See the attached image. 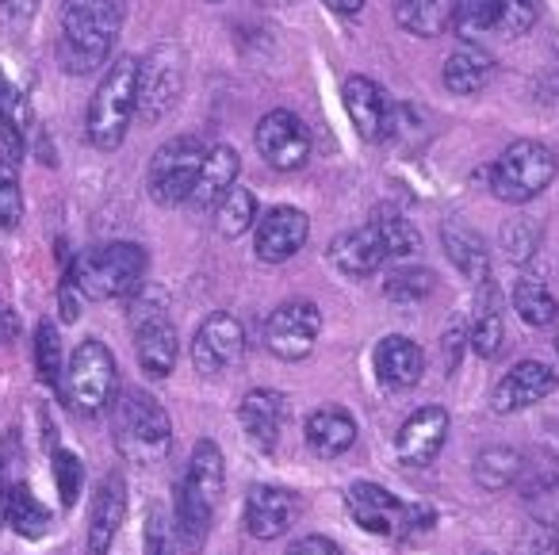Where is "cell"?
<instances>
[{
    "label": "cell",
    "mask_w": 559,
    "mask_h": 555,
    "mask_svg": "<svg viewBox=\"0 0 559 555\" xmlns=\"http://www.w3.org/2000/svg\"><path fill=\"white\" fill-rule=\"evenodd\" d=\"M368 226L380 234L388 257H414L421 249V238L411 226V219H406L403 211L391 208V203H380V208L372 211V219H368Z\"/></svg>",
    "instance_id": "cell-30"
},
{
    "label": "cell",
    "mask_w": 559,
    "mask_h": 555,
    "mask_svg": "<svg viewBox=\"0 0 559 555\" xmlns=\"http://www.w3.org/2000/svg\"><path fill=\"white\" fill-rule=\"evenodd\" d=\"M116 356L104 345L100 338H85L70 356V368H66V399L78 414L96 417L116 402Z\"/></svg>",
    "instance_id": "cell-6"
},
{
    "label": "cell",
    "mask_w": 559,
    "mask_h": 555,
    "mask_svg": "<svg viewBox=\"0 0 559 555\" xmlns=\"http://www.w3.org/2000/svg\"><path fill=\"white\" fill-rule=\"evenodd\" d=\"M207 4H223V0H207Z\"/></svg>",
    "instance_id": "cell-52"
},
{
    "label": "cell",
    "mask_w": 559,
    "mask_h": 555,
    "mask_svg": "<svg viewBox=\"0 0 559 555\" xmlns=\"http://www.w3.org/2000/svg\"><path fill=\"white\" fill-rule=\"evenodd\" d=\"M304 437L311 445V452L334 460V456L349 452L357 445V422H353V414L345 406H319L307 417Z\"/></svg>",
    "instance_id": "cell-24"
},
{
    "label": "cell",
    "mask_w": 559,
    "mask_h": 555,
    "mask_svg": "<svg viewBox=\"0 0 559 555\" xmlns=\"http://www.w3.org/2000/svg\"><path fill=\"white\" fill-rule=\"evenodd\" d=\"M513 555H559V524L556 521H528L518 532Z\"/></svg>",
    "instance_id": "cell-42"
},
{
    "label": "cell",
    "mask_w": 559,
    "mask_h": 555,
    "mask_svg": "<svg viewBox=\"0 0 559 555\" xmlns=\"http://www.w3.org/2000/svg\"><path fill=\"white\" fill-rule=\"evenodd\" d=\"M246 361V330L234 315H211L192 338V364L200 376H223Z\"/></svg>",
    "instance_id": "cell-13"
},
{
    "label": "cell",
    "mask_w": 559,
    "mask_h": 555,
    "mask_svg": "<svg viewBox=\"0 0 559 555\" xmlns=\"http://www.w3.org/2000/svg\"><path fill=\"white\" fill-rule=\"evenodd\" d=\"M123 12L116 0H62L58 62L70 73H93L111 58Z\"/></svg>",
    "instance_id": "cell-1"
},
{
    "label": "cell",
    "mask_w": 559,
    "mask_h": 555,
    "mask_svg": "<svg viewBox=\"0 0 559 555\" xmlns=\"http://www.w3.org/2000/svg\"><path fill=\"white\" fill-rule=\"evenodd\" d=\"M150 253L139 241H104L93 246L73 261V280H78L81 295L93 303L123 299L134 295L146 280Z\"/></svg>",
    "instance_id": "cell-4"
},
{
    "label": "cell",
    "mask_w": 559,
    "mask_h": 555,
    "mask_svg": "<svg viewBox=\"0 0 559 555\" xmlns=\"http://www.w3.org/2000/svg\"><path fill=\"white\" fill-rule=\"evenodd\" d=\"M180 552V540L173 521L165 517V509H150V521H146V555H177Z\"/></svg>",
    "instance_id": "cell-45"
},
{
    "label": "cell",
    "mask_w": 559,
    "mask_h": 555,
    "mask_svg": "<svg viewBox=\"0 0 559 555\" xmlns=\"http://www.w3.org/2000/svg\"><path fill=\"white\" fill-rule=\"evenodd\" d=\"M388 261V249H383L380 234L372 226H357V231H345L330 241V264L342 272L345 280H365L372 272L383 269Z\"/></svg>",
    "instance_id": "cell-20"
},
{
    "label": "cell",
    "mask_w": 559,
    "mask_h": 555,
    "mask_svg": "<svg viewBox=\"0 0 559 555\" xmlns=\"http://www.w3.org/2000/svg\"><path fill=\"white\" fill-rule=\"evenodd\" d=\"M123 517H127V483L119 471H108L93 494V509H88L85 555H111V544H116Z\"/></svg>",
    "instance_id": "cell-18"
},
{
    "label": "cell",
    "mask_w": 559,
    "mask_h": 555,
    "mask_svg": "<svg viewBox=\"0 0 559 555\" xmlns=\"http://www.w3.org/2000/svg\"><path fill=\"white\" fill-rule=\"evenodd\" d=\"M238 422L246 429V437L253 440V448L272 452L280 440V425H284V394L276 391H249L238 406Z\"/></svg>",
    "instance_id": "cell-23"
},
{
    "label": "cell",
    "mask_w": 559,
    "mask_h": 555,
    "mask_svg": "<svg viewBox=\"0 0 559 555\" xmlns=\"http://www.w3.org/2000/svg\"><path fill=\"white\" fill-rule=\"evenodd\" d=\"M556 353H559V338H556Z\"/></svg>",
    "instance_id": "cell-53"
},
{
    "label": "cell",
    "mask_w": 559,
    "mask_h": 555,
    "mask_svg": "<svg viewBox=\"0 0 559 555\" xmlns=\"http://www.w3.org/2000/svg\"><path fill=\"white\" fill-rule=\"evenodd\" d=\"M521 463L525 456L510 445H490L475 456V483L487 486V491H506V486L518 483L521 475Z\"/></svg>",
    "instance_id": "cell-32"
},
{
    "label": "cell",
    "mask_w": 559,
    "mask_h": 555,
    "mask_svg": "<svg viewBox=\"0 0 559 555\" xmlns=\"http://www.w3.org/2000/svg\"><path fill=\"white\" fill-rule=\"evenodd\" d=\"M372 368H376V379H380L388 391H406L421 379L426 371V356H421L418 341L403 338V333H391L376 345L372 353Z\"/></svg>",
    "instance_id": "cell-21"
},
{
    "label": "cell",
    "mask_w": 559,
    "mask_h": 555,
    "mask_svg": "<svg viewBox=\"0 0 559 555\" xmlns=\"http://www.w3.org/2000/svg\"><path fill=\"white\" fill-rule=\"evenodd\" d=\"M536 241H540V226L528 223V219H513L502 231V249L510 261H528L536 253Z\"/></svg>",
    "instance_id": "cell-43"
},
{
    "label": "cell",
    "mask_w": 559,
    "mask_h": 555,
    "mask_svg": "<svg viewBox=\"0 0 559 555\" xmlns=\"http://www.w3.org/2000/svg\"><path fill=\"white\" fill-rule=\"evenodd\" d=\"M288 555H342V547L334 544L330 536H304V540H296V544L288 547Z\"/></svg>",
    "instance_id": "cell-47"
},
{
    "label": "cell",
    "mask_w": 559,
    "mask_h": 555,
    "mask_svg": "<svg viewBox=\"0 0 559 555\" xmlns=\"http://www.w3.org/2000/svg\"><path fill=\"white\" fill-rule=\"evenodd\" d=\"M556 154L544 142L521 139L506 146V154L490 165V192L506 203H528L556 180Z\"/></svg>",
    "instance_id": "cell-7"
},
{
    "label": "cell",
    "mask_w": 559,
    "mask_h": 555,
    "mask_svg": "<svg viewBox=\"0 0 559 555\" xmlns=\"http://www.w3.org/2000/svg\"><path fill=\"white\" fill-rule=\"evenodd\" d=\"M433 287H437V276L429 269H395L388 276V284H383V295L411 307V303L429 299V295H433Z\"/></svg>",
    "instance_id": "cell-38"
},
{
    "label": "cell",
    "mask_w": 559,
    "mask_h": 555,
    "mask_svg": "<svg viewBox=\"0 0 559 555\" xmlns=\"http://www.w3.org/2000/svg\"><path fill=\"white\" fill-rule=\"evenodd\" d=\"M20 333V322H16V315H12L9 307H0V345H9L12 338Z\"/></svg>",
    "instance_id": "cell-48"
},
{
    "label": "cell",
    "mask_w": 559,
    "mask_h": 555,
    "mask_svg": "<svg viewBox=\"0 0 559 555\" xmlns=\"http://www.w3.org/2000/svg\"><path fill=\"white\" fill-rule=\"evenodd\" d=\"M4 93H9V81H4V73H0V104H4Z\"/></svg>",
    "instance_id": "cell-51"
},
{
    "label": "cell",
    "mask_w": 559,
    "mask_h": 555,
    "mask_svg": "<svg viewBox=\"0 0 559 555\" xmlns=\"http://www.w3.org/2000/svg\"><path fill=\"white\" fill-rule=\"evenodd\" d=\"M9 524L24 540H39L50 532V509L43 506L24 483H12L9 486Z\"/></svg>",
    "instance_id": "cell-34"
},
{
    "label": "cell",
    "mask_w": 559,
    "mask_h": 555,
    "mask_svg": "<svg viewBox=\"0 0 559 555\" xmlns=\"http://www.w3.org/2000/svg\"><path fill=\"white\" fill-rule=\"evenodd\" d=\"M203 157H207V146H203L195 134H180V139L165 142V146L150 157V173H146L150 200L162 203V208H180V203L192 200Z\"/></svg>",
    "instance_id": "cell-9"
},
{
    "label": "cell",
    "mask_w": 559,
    "mask_h": 555,
    "mask_svg": "<svg viewBox=\"0 0 559 555\" xmlns=\"http://www.w3.org/2000/svg\"><path fill=\"white\" fill-rule=\"evenodd\" d=\"M185 93V50L177 43H162L146 58H139V123L154 127L177 108Z\"/></svg>",
    "instance_id": "cell-10"
},
{
    "label": "cell",
    "mask_w": 559,
    "mask_h": 555,
    "mask_svg": "<svg viewBox=\"0 0 559 555\" xmlns=\"http://www.w3.org/2000/svg\"><path fill=\"white\" fill-rule=\"evenodd\" d=\"M345 111H349V123L357 127V134L365 142H380L391 134L395 123V108H391V96L376 85L372 78H349L342 88Z\"/></svg>",
    "instance_id": "cell-19"
},
{
    "label": "cell",
    "mask_w": 559,
    "mask_h": 555,
    "mask_svg": "<svg viewBox=\"0 0 559 555\" xmlns=\"http://www.w3.org/2000/svg\"><path fill=\"white\" fill-rule=\"evenodd\" d=\"M556 483H559V460H556V456L544 452V448L528 452V456H525V463H521V475H518V486L525 491V498L551 491Z\"/></svg>",
    "instance_id": "cell-39"
},
{
    "label": "cell",
    "mask_w": 559,
    "mask_h": 555,
    "mask_svg": "<svg viewBox=\"0 0 559 555\" xmlns=\"http://www.w3.org/2000/svg\"><path fill=\"white\" fill-rule=\"evenodd\" d=\"M116 448L139 468H154L169 456L173 448V422L165 414V406L146 394L142 387H127L119 391L116 402Z\"/></svg>",
    "instance_id": "cell-3"
},
{
    "label": "cell",
    "mask_w": 559,
    "mask_h": 555,
    "mask_svg": "<svg viewBox=\"0 0 559 555\" xmlns=\"http://www.w3.org/2000/svg\"><path fill=\"white\" fill-rule=\"evenodd\" d=\"M9 524V486L0 483V529Z\"/></svg>",
    "instance_id": "cell-50"
},
{
    "label": "cell",
    "mask_w": 559,
    "mask_h": 555,
    "mask_svg": "<svg viewBox=\"0 0 559 555\" xmlns=\"http://www.w3.org/2000/svg\"><path fill=\"white\" fill-rule=\"evenodd\" d=\"M449 440V410L444 406H421L403 422L395 437V456L406 468H429L441 456Z\"/></svg>",
    "instance_id": "cell-15"
},
{
    "label": "cell",
    "mask_w": 559,
    "mask_h": 555,
    "mask_svg": "<svg viewBox=\"0 0 559 555\" xmlns=\"http://www.w3.org/2000/svg\"><path fill=\"white\" fill-rule=\"evenodd\" d=\"M127 322L134 333V353L146 376L165 379L177 368V353H180V333L169 318V295L157 284H142L131 299L127 310Z\"/></svg>",
    "instance_id": "cell-5"
},
{
    "label": "cell",
    "mask_w": 559,
    "mask_h": 555,
    "mask_svg": "<svg viewBox=\"0 0 559 555\" xmlns=\"http://www.w3.org/2000/svg\"><path fill=\"white\" fill-rule=\"evenodd\" d=\"M452 27H456V35H464V39L498 32V4L495 0H456Z\"/></svg>",
    "instance_id": "cell-37"
},
{
    "label": "cell",
    "mask_w": 559,
    "mask_h": 555,
    "mask_svg": "<svg viewBox=\"0 0 559 555\" xmlns=\"http://www.w3.org/2000/svg\"><path fill=\"white\" fill-rule=\"evenodd\" d=\"M185 479L195 486V491L203 494L207 501H218V494H223L226 486V460H223V448L215 445V440H195L192 448V460H188V471Z\"/></svg>",
    "instance_id": "cell-29"
},
{
    "label": "cell",
    "mask_w": 559,
    "mask_h": 555,
    "mask_svg": "<svg viewBox=\"0 0 559 555\" xmlns=\"http://www.w3.org/2000/svg\"><path fill=\"white\" fill-rule=\"evenodd\" d=\"M24 219V192H20L16 165L0 162V231H16Z\"/></svg>",
    "instance_id": "cell-41"
},
{
    "label": "cell",
    "mask_w": 559,
    "mask_h": 555,
    "mask_svg": "<svg viewBox=\"0 0 559 555\" xmlns=\"http://www.w3.org/2000/svg\"><path fill=\"white\" fill-rule=\"evenodd\" d=\"M502 338H506L502 310H498V299H495V292H490V284H487V287H483L479 307H475L467 341H472V349L483 356V361H495V356L502 353Z\"/></svg>",
    "instance_id": "cell-31"
},
{
    "label": "cell",
    "mask_w": 559,
    "mask_h": 555,
    "mask_svg": "<svg viewBox=\"0 0 559 555\" xmlns=\"http://www.w3.org/2000/svg\"><path fill=\"white\" fill-rule=\"evenodd\" d=\"M311 238V219L307 211L288 208V203H280V208L264 211L253 226V253L257 261L264 264H284L299 253Z\"/></svg>",
    "instance_id": "cell-14"
},
{
    "label": "cell",
    "mask_w": 559,
    "mask_h": 555,
    "mask_svg": "<svg viewBox=\"0 0 559 555\" xmlns=\"http://www.w3.org/2000/svg\"><path fill=\"white\" fill-rule=\"evenodd\" d=\"M35 12H39V0H0V24L12 35H24L32 27Z\"/></svg>",
    "instance_id": "cell-46"
},
{
    "label": "cell",
    "mask_w": 559,
    "mask_h": 555,
    "mask_svg": "<svg viewBox=\"0 0 559 555\" xmlns=\"http://www.w3.org/2000/svg\"><path fill=\"white\" fill-rule=\"evenodd\" d=\"M238 185V154L230 146H211L207 157H203V169H200V180H195V192H192V208L200 211H211L226 200V192Z\"/></svg>",
    "instance_id": "cell-26"
},
{
    "label": "cell",
    "mask_w": 559,
    "mask_h": 555,
    "mask_svg": "<svg viewBox=\"0 0 559 555\" xmlns=\"http://www.w3.org/2000/svg\"><path fill=\"white\" fill-rule=\"evenodd\" d=\"M330 12H337V16H357L360 9H365V0H322Z\"/></svg>",
    "instance_id": "cell-49"
},
{
    "label": "cell",
    "mask_w": 559,
    "mask_h": 555,
    "mask_svg": "<svg viewBox=\"0 0 559 555\" xmlns=\"http://www.w3.org/2000/svg\"><path fill=\"white\" fill-rule=\"evenodd\" d=\"M345 506H349L353 521L365 532H376V536H411V532H421L433 524V509L426 506H406L399 501L388 486L380 483H353L349 494H345Z\"/></svg>",
    "instance_id": "cell-8"
},
{
    "label": "cell",
    "mask_w": 559,
    "mask_h": 555,
    "mask_svg": "<svg viewBox=\"0 0 559 555\" xmlns=\"http://www.w3.org/2000/svg\"><path fill=\"white\" fill-rule=\"evenodd\" d=\"M556 387H559V376L548 364L521 361L495 383V391H490V410H495V414H518V410L544 402Z\"/></svg>",
    "instance_id": "cell-16"
},
{
    "label": "cell",
    "mask_w": 559,
    "mask_h": 555,
    "mask_svg": "<svg viewBox=\"0 0 559 555\" xmlns=\"http://www.w3.org/2000/svg\"><path fill=\"white\" fill-rule=\"evenodd\" d=\"M299 498L280 486H249L246 506H241V524L253 540H276L296 524Z\"/></svg>",
    "instance_id": "cell-17"
},
{
    "label": "cell",
    "mask_w": 559,
    "mask_h": 555,
    "mask_svg": "<svg viewBox=\"0 0 559 555\" xmlns=\"http://www.w3.org/2000/svg\"><path fill=\"white\" fill-rule=\"evenodd\" d=\"M32 356H35V371L47 387H58L66 379V368H62V338H58V326L55 322H39L35 330V345H32Z\"/></svg>",
    "instance_id": "cell-36"
},
{
    "label": "cell",
    "mask_w": 559,
    "mask_h": 555,
    "mask_svg": "<svg viewBox=\"0 0 559 555\" xmlns=\"http://www.w3.org/2000/svg\"><path fill=\"white\" fill-rule=\"evenodd\" d=\"M495 78V62H490L487 50H479L475 43H464L449 55L444 62V88L456 96H475L490 85Z\"/></svg>",
    "instance_id": "cell-27"
},
{
    "label": "cell",
    "mask_w": 559,
    "mask_h": 555,
    "mask_svg": "<svg viewBox=\"0 0 559 555\" xmlns=\"http://www.w3.org/2000/svg\"><path fill=\"white\" fill-rule=\"evenodd\" d=\"M498 4V32L502 35H525L536 24V0H495Z\"/></svg>",
    "instance_id": "cell-44"
},
{
    "label": "cell",
    "mask_w": 559,
    "mask_h": 555,
    "mask_svg": "<svg viewBox=\"0 0 559 555\" xmlns=\"http://www.w3.org/2000/svg\"><path fill=\"white\" fill-rule=\"evenodd\" d=\"M441 241H444L449 261L456 264L472 284H479V287L490 284V253H487V241H483L479 231H472L464 219H444Z\"/></svg>",
    "instance_id": "cell-22"
},
{
    "label": "cell",
    "mask_w": 559,
    "mask_h": 555,
    "mask_svg": "<svg viewBox=\"0 0 559 555\" xmlns=\"http://www.w3.org/2000/svg\"><path fill=\"white\" fill-rule=\"evenodd\" d=\"M322 330V315L311 299L280 303L264 322V349L280 361H307L314 353V341Z\"/></svg>",
    "instance_id": "cell-11"
},
{
    "label": "cell",
    "mask_w": 559,
    "mask_h": 555,
    "mask_svg": "<svg viewBox=\"0 0 559 555\" xmlns=\"http://www.w3.org/2000/svg\"><path fill=\"white\" fill-rule=\"evenodd\" d=\"M249 226H257V196L249 192L246 185H234L230 192H226V200L215 208V231L234 241V238H241Z\"/></svg>",
    "instance_id": "cell-35"
},
{
    "label": "cell",
    "mask_w": 559,
    "mask_h": 555,
    "mask_svg": "<svg viewBox=\"0 0 559 555\" xmlns=\"http://www.w3.org/2000/svg\"><path fill=\"white\" fill-rule=\"evenodd\" d=\"M513 310L521 315V322L533 326V330H544V326H551L559 318V303L556 295L548 292V284L544 280H518V287H513Z\"/></svg>",
    "instance_id": "cell-33"
},
{
    "label": "cell",
    "mask_w": 559,
    "mask_h": 555,
    "mask_svg": "<svg viewBox=\"0 0 559 555\" xmlns=\"http://www.w3.org/2000/svg\"><path fill=\"white\" fill-rule=\"evenodd\" d=\"M253 142H257V154L280 173H296L307 165L311 157V134H307L304 119L288 108H276L269 116H261L253 131Z\"/></svg>",
    "instance_id": "cell-12"
},
{
    "label": "cell",
    "mask_w": 559,
    "mask_h": 555,
    "mask_svg": "<svg viewBox=\"0 0 559 555\" xmlns=\"http://www.w3.org/2000/svg\"><path fill=\"white\" fill-rule=\"evenodd\" d=\"M211 513H215V501H207L192 483H188V479H180V486H177V517H173V529H177V540H180V547H185L188 555H200L203 544H207Z\"/></svg>",
    "instance_id": "cell-25"
},
{
    "label": "cell",
    "mask_w": 559,
    "mask_h": 555,
    "mask_svg": "<svg viewBox=\"0 0 559 555\" xmlns=\"http://www.w3.org/2000/svg\"><path fill=\"white\" fill-rule=\"evenodd\" d=\"M55 483H58V494H62V506H78L81 498V486H85V463H81L78 452L70 448H58L55 452Z\"/></svg>",
    "instance_id": "cell-40"
},
{
    "label": "cell",
    "mask_w": 559,
    "mask_h": 555,
    "mask_svg": "<svg viewBox=\"0 0 559 555\" xmlns=\"http://www.w3.org/2000/svg\"><path fill=\"white\" fill-rule=\"evenodd\" d=\"M134 116H139V58L119 55L100 78V85H96L93 104H88V142L96 150H119Z\"/></svg>",
    "instance_id": "cell-2"
},
{
    "label": "cell",
    "mask_w": 559,
    "mask_h": 555,
    "mask_svg": "<svg viewBox=\"0 0 559 555\" xmlns=\"http://www.w3.org/2000/svg\"><path fill=\"white\" fill-rule=\"evenodd\" d=\"M452 9H456V0H395V20L403 32L433 39L452 24Z\"/></svg>",
    "instance_id": "cell-28"
}]
</instances>
